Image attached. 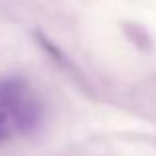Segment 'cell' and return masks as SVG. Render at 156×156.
I'll return each mask as SVG.
<instances>
[{
	"label": "cell",
	"instance_id": "cell-1",
	"mask_svg": "<svg viewBox=\"0 0 156 156\" xmlns=\"http://www.w3.org/2000/svg\"><path fill=\"white\" fill-rule=\"evenodd\" d=\"M0 109L8 113L14 130L24 136H32L42 129L44 107L22 77L0 81Z\"/></svg>",
	"mask_w": 156,
	"mask_h": 156
},
{
	"label": "cell",
	"instance_id": "cell-2",
	"mask_svg": "<svg viewBox=\"0 0 156 156\" xmlns=\"http://www.w3.org/2000/svg\"><path fill=\"white\" fill-rule=\"evenodd\" d=\"M34 38L38 40V44L40 46H42V50L48 53V55L51 57L53 61H55L57 65H59L61 69H65V71H73L75 73V67H73V63H71V59H69L67 55H65L63 51L59 50V48L55 46V44L51 42L50 38H48V36H44L42 32H34Z\"/></svg>",
	"mask_w": 156,
	"mask_h": 156
},
{
	"label": "cell",
	"instance_id": "cell-3",
	"mask_svg": "<svg viewBox=\"0 0 156 156\" xmlns=\"http://www.w3.org/2000/svg\"><path fill=\"white\" fill-rule=\"evenodd\" d=\"M122 30H125V34H126V38L130 40V42L134 44L136 48H150V36L146 34V30L142 26H138V24H134V22H125L122 24Z\"/></svg>",
	"mask_w": 156,
	"mask_h": 156
},
{
	"label": "cell",
	"instance_id": "cell-4",
	"mask_svg": "<svg viewBox=\"0 0 156 156\" xmlns=\"http://www.w3.org/2000/svg\"><path fill=\"white\" fill-rule=\"evenodd\" d=\"M12 130H14V125H12L8 113L0 109V144H2V142H6L8 138L12 136Z\"/></svg>",
	"mask_w": 156,
	"mask_h": 156
}]
</instances>
